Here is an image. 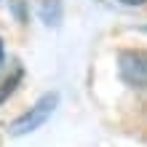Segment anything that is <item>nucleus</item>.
I'll return each instance as SVG.
<instances>
[{
	"instance_id": "1",
	"label": "nucleus",
	"mask_w": 147,
	"mask_h": 147,
	"mask_svg": "<svg viewBox=\"0 0 147 147\" xmlns=\"http://www.w3.org/2000/svg\"><path fill=\"white\" fill-rule=\"evenodd\" d=\"M56 105H59V94H56V91H51V94H46V96H40L38 105L30 107V112H24L22 118L13 120L11 134H13V136H24V134H30V131H35V128H40V126L51 118V112L56 110Z\"/></svg>"
},
{
	"instance_id": "2",
	"label": "nucleus",
	"mask_w": 147,
	"mask_h": 147,
	"mask_svg": "<svg viewBox=\"0 0 147 147\" xmlns=\"http://www.w3.org/2000/svg\"><path fill=\"white\" fill-rule=\"evenodd\" d=\"M118 72L128 86H136V88L147 86V54L144 51H120Z\"/></svg>"
},
{
	"instance_id": "3",
	"label": "nucleus",
	"mask_w": 147,
	"mask_h": 147,
	"mask_svg": "<svg viewBox=\"0 0 147 147\" xmlns=\"http://www.w3.org/2000/svg\"><path fill=\"white\" fill-rule=\"evenodd\" d=\"M118 3H123V5H142V3H147V0H118Z\"/></svg>"
},
{
	"instance_id": "4",
	"label": "nucleus",
	"mask_w": 147,
	"mask_h": 147,
	"mask_svg": "<svg viewBox=\"0 0 147 147\" xmlns=\"http://www.w3.org/2000/svg\"><path fill=\"white\" fill-rule=\"evenodd\" d=\"M0 64H3V40H0Z\"/></svg>"
}]
</instances>
